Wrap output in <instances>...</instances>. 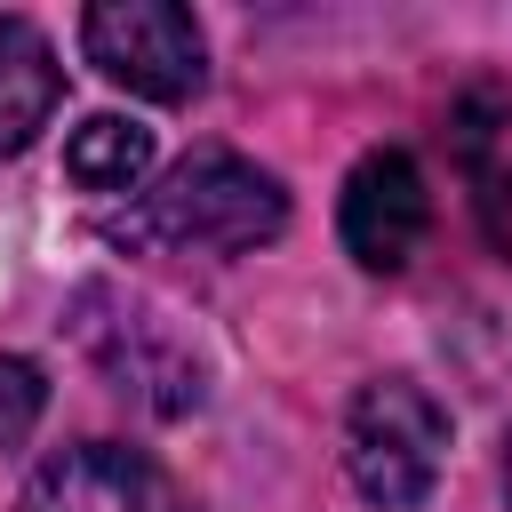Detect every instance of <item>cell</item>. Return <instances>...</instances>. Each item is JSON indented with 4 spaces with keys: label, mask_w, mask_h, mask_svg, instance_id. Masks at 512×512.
I'll return each instance as SVG.
<instances>
[{
    "label": "cell",
    "mask_w": 512,
    "mask_h": 512,
    "mask_svg": "<svg viewBox=\"0 0 512 512\" xmlns=\"http://www.w3.org/2000/svg\"><path fill=\"white\" fill-rule=\"evenodd\" d=\"M56 104H64V64H56L48 32L24 16H0V160L24 152Z\"/></svg>",
    "instance_id": "8"
},
{
    "label": "cell",
    "mask_w": 512,
    "mask_h": 512,
    "mask_svg": "<svg viewBox=\"0 0 512 512\" xmlns=\"http://www.w3.org/2000/svg\"><path fill=\"white\" fill-rule=\"evenodd\" d=\"M496 480H504V512H512V432H504V448H496Z\"/></svg>",
    "instance_id": "11"
},
{
    "label": "cell",
    "mask_w": 512,
    "mask_h": 512,
    "mask_svg": "<svg viewBox=\"0 0 512 512\" xmlns=\"http://www.w3.org/2000/svg\"><path fill=\"white\" fill-rule=\"evenodd\" d=\"M280 232H288V184L224 144L184 152L152 192H136L128 216H112L120 248H176V256H248Z\"/></svg>",
    "instance_id": "1"
},
{
    "label": "cell",
    "mask_w": 512,
    "mask_h": 512,
    "mask_svg": "<svg viewBox=\"0 0 512 512\" xmlns=\"http://www.w3.org/2000/svg\"><path fill=\"white\" fill-rule=\"evenodd\" d=\"M72 336H80V352L96 360V376H104L120 400H136L144 416H192V408L208 400V360H200V344H192L152 296L120 288V280H88V288L72 296Z\"/></svg>",
    "instance_id": "2"
},
{
    "label": "cell",
    "mask_w": 512,
    "mask_h": 512,
    "mask_svg": "<svg viewBox=\"0 0 512 512\" xmlns=\"http://www.w3.org/2000/svg\"><path fill=\"white\" fill-rule=\"evenodd\" d=\"M448 144L472 176V208H480V232L496 240V256H512V96L504 88H464L456 112H448Z\"/></svg>",
    "instance_id": "7"
},
{
    "label": "cell",
    "mask_w": 512,
    "mask_h": 512,
    "mask_svg": "<svg viewBox=\"0 0 512 512\" xmlns=\"http://www.w3.org/2000/svg\"><path fill=\"white\" fill-rule=\"evenodd\" d=\"M16 512H192V504H184V488L144 448L72 440V448H56L24 480V504Z\"/></svg>",
    "instance_id": "6"
},
{
    "label": "cell",
    "mask_w": 512,
    "mask_h": 512,
    "mask_svg": "<svg viewBox=\"0 0 512 512\" xmlns=\"http://www.w3.org/2000/svg\"><path fill=\"white\" fill-rule=\"evenodd\" d=\"M448 464V408L416 376H368L344 408V472L376 512H416Z\"/></svg>",
    "instance_id": "3"
},
{
    "label": "cell",
    "mask_w": 512,
    "mask_h": 512,
    "mask_svg": "<svg viewBox=\"0 0 512 512\" xmlns=\"http://www.w3.org/2000/svg\"><path fill=\"white\" fill-rule=\"evenodd\" d=\"M40 408H48L40 368H32V360H16V352H0V448H24V440H32V424H40Z\"/></svg>",
    "instance_id": "10"
},
{
    "label": "cell",
    "mask_w": 512,
    "mask_h": 512,
    "mask_svg": "<svg viewBox=\"0 0 512 512\" xmlns=\"http://www.w3.org/2000/svg\"><path fill=\"white\" fill-rule=\"evenodd\" d=\"M424 224H432V192H424V168L400 152V144H376L352 160L344 176V200H336V240L360 272H400L416 248H424Z\"/></svg>",
    "instance_id": "5"
},
{
    "label": "cell",
    "mask_w": 512,
    "mask_h": 512,
    "mask_svg": "<svg viewBox=\"0 0 512 512\" xmlns=\"http://www.w3.org/2000/svg\"><path fill=\"white\" fill-rule=\"evenodd\" d=\"M152 160H160L152 128L120 120V112H96V120H80L64 136V176L80 192H96V200H136L144 176H152Z\"/></svg>",
    "instance_id": "9"
},
{
    "label": "cell",
    "mask_w": 512,
    "mask_h": 512,
    "mask_svg": "<svg viewBox=\"0 0 512 512\" xmlns=\"http://www.w3.org/2000/svg\"><path fill=\"white\" fill-rule=\"evenodd\" d=\"M80 48L112 88L144 104H192L208 88V40L176 0H96L80 16Z\"/></svg>",
    "instance_id": "4"
}]
</instances>
